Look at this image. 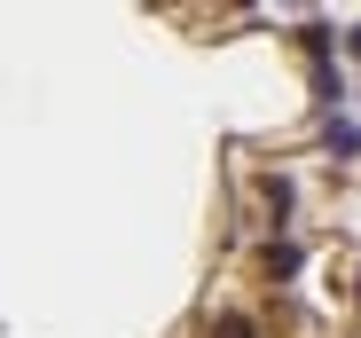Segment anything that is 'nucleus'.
<instances>
[{
  "mask_svg": "<svg viewBox=\"0 0 361 338\" xmlns=\"http://www.w3.org/2000/svg\"><path fill=\"white\" fill-rule=\"evenodd\" d=\"M259 267H267V275H275V284H290V275H298V267H307V252H298V244H290V236H275V244H267V252H259Z\"/></svg>",
  "mask_w": 361,
  "mask_h": 338,
  "instance_id": "obj_1",
  "label": "nucleus"
},
{
  "mask_svg": "<svg viewBox=\"0 0 361 338\" xmlns=\"http://www.w3.org/2000/svg\"><path fill=\"white\" fill-rule=\"evenodd\" d=\"M322 150L330 157H361V126L353 119H322Z\"/></svg>",
  "mask_w": 361,
  "mask_h": 338,
  "instance_id": "obj_2",
  "label": "nucleus"
},
{
  "mask_svg": "<svg viewBox=\"0 0 361 338\" xmlns=\"http://www.w3.org/2000/svg\"><path fill=\"white\" fill-rule=\"evenodd\" d=\"M267 212H275V220L290 212V181H283V174H267Z\"/></svg>",
  "mask_w": 361,
  "mask_h": 338,
  "instance_id": "obj_3",
  "label": "nucleus"
},
{
  "mask_svg": "<svg viewBox=\"0 0 361 338\" xmlns=\"http://www.w3.org/2000/svg\"><path fill=\"white\" fill-rule=\"evenodd\" d=\"M345 55H353V64H361V32H345Z\"/></svg>",
  "mask_w": 361,
  "mask_h": 338,
  "instance_id": "obj_4",
  "label": "nucleus"
}]
</instances>
